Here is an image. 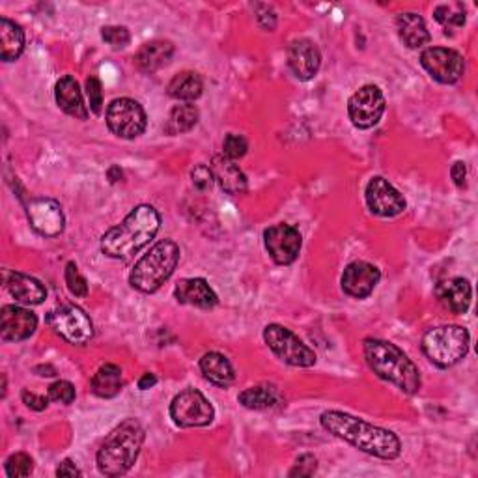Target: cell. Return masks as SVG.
I'll return each instance as SVG.
<instances>
[{
  "label": "cell",
  "instance_id": "6da1fadb",
  "mask_svg": "<svg viewBox=\"0 0 478 478\" xmlns=\"http://www.w3.org/2000/svg\"><path fill=\"white\" fill-rule=\"evenodd\" d=\"M324 430L344 439L351 447L381 459H396L402 452V443L391 430L374 427L363 419L342 411H325L320 417Z\"/></svg>",
  "mask_w": 478,
  "mask_h": 478
},
{
  "label": "cell",
  "instance_id": "7a4b0ae2",
  "mask_svg": "<svg viewBox=\"0 0 478 478\" xmlns=\"http://www.w3.org/2000/svg\"><path fill=\"white\" fill-rule=\"evenodd\" d=\"M161 215L148 204L137 206L118 226H113L101 238V253L114 260H129L146 247L159 232Z\"/></svg>",
  "mask_w": 478,
  "mask_h": 478
},
{
  "label": "cell",
  "instance_id": "3957f363",
  "mask_svg": "<svg viewBox=\"0 0 478 478\" xmlns=\"http://www.w3.org/2000/svg\"><path fill=\"white\" fill-rule=\"evenodd\" d=\"M363 349L368 366L378 378L396 385L405 395L420 391V372L417 364L396 344L381 339H366Z\"/></svg>",
  "mask_w": 478,
  "mask_h": 478
},
{
  "label": "cell",
  "instance_id": "277c9868",
  "mask_svg": "<svg viewBox=\"0 0 478 478\" xmlns=\"http://www.w3.org/2000/svg\"><path fill=\"white\" fill-rule=\"evenodd\" d=\"M145 428L137 419H126L105 437L98 452V469L105 476L126 474L145 445Z\"/></svg>",
  "mask_w": 478,
  "mask_h": 478
},
{
  "label": "cell",
  "instance_id": "5b68a950",
  "mask_svg": "<svg viewBox=\"0 0 478 478\" xmlns=\"http://www.w3.org/2000/svg\"><path fill=\"white\" fill-rule=\"evenodd\" d=\"M180 255V247L172 239L155 243L152 249L135 263L129 275V285L143 294L157 292L172 277L174 270L178 268Z\"/></svg>",
  "mask_w": 478,
  "mask_h": 478
},
{
  "label": "cell",
  "instance_id": "8992f818",
  "mask_svg": "<svg viewBox=\"0 0 478 478\" xmlns=\"http://www.w3.org/2000/svg\"><path fill=\"white\" fill-rule=\"evenodd\" d=\"M471 336L462 325H439L422 336V351L435 366L451 368L469 353Z\"/></svg>",
  "mask_w": 478,
  "mask_h": 478
},
{
  "label": "cell",
  "instance_id": "52a82bcc",
  "mask_svg": "<svg viewBox=\"0 0 478 478\" xmlns=\"http://www.w3.org/2000/svg\"><path fill=\"white\" fill-rule=\"evenodd\" d=\"M263 341L282 363L299 368L316 364V353L285 325L270 324L263 329Z\"/></svg>",
  "mask_w": 478,
  "mask_h": 478
},
{
  "label": "cell",
  "instance_id": "ba28073f",
  "mask_svg": "<svg viewBox=\"0 0 478 478\" xmlns=\"http://www.w3.org/2000/svg\"><path fill=\"white\" fill-rule=\"evenodd\" d=\"M170 417L182 428H202L214 422L215 411L214 405L200 391L189 387L174 396L170 404Z\"/></svg>",
  "mask_w": 478,
  "mask_h": 478
},
{
  "label": "cell",
  "instance_id": "9c48e42d",
  "mask_svg": "<svg viewBox=\"0 0 478 478\" xmlns=\"http://www.w3.org/2000/svg\"><path fill=\"white\" fill-rule=\"evenodd\" d=\"M49 327L69 344L82 346L92 341L94 325L86 312L75 305H62L49 312L47 316Z\"/></svg>",
  "mask_w": 478,
  "mask_h": 478
},
{
  "label": "cell",
  "instance_id": "30bf717a",
  "mask_svg": "<svg viewBox=\"0 0 478 478\" xmlns=\"http://www.w3.org/2000/svg\"><path fill=\"white\" fill-rule=\"evenodd\" d=\"M107 126L120 138H137L146 131V113L143 105L131 98L114 99L107 107Z\"/></svg>",
  "mask_w": 478,
  "mask_h": 478
},
{
  "label": "cell",
  "instance_id": "8fae6325",
  "mask_svg": "<svg viewBox=\"0 0 478 478\" xmlns=\"http://www.w3.org/2000/svg\"><path fill=\"white\" fill-rule=\"evenodd\" d=\"M387 101L383 92L374 84H366L353 94L348 101V114L349 120L359 129H370L385 114Z\"/></svg>",
  "mask_w": 478,
  "mask_h": 478
},
{
  "label": "cell",
  "instance_id": "7c38bea8",
  "mask_svg": "<svg viewBox=\"0 0 478 478\" xmlns=\"http://www.w3.org/2000/svg\"><path fill=\"white\" fill-rule=\"evenodd\" d=\"M420 64L430 74V77L441 84H454L462 79L466 72L464 57L458 51L447 47L424 49L420 55Z\"/></svg>",
  "mask_w": 478,
  "mask_h": 478
},
{
  "label": "cell",
  "instance_id": "4fadbf2b",
  "mask_svg": "<svg viewBox=\"0 0 478 478\" xmlns=\"http://www.w3.org/2000/svg\"><path fill=\"white\" fill-rule=\"evenodd\" d=\"M263 245L275 263L290 265L299 256L301 245H303V238H301V232L295 226L280 223L265 230Z\"/></svg>",
  "mask_w": 478,
  "mask_h": 478
},
{
  "label": "cell",
  "instance_id": "5bb4252c",
  "mask_svg": "<svg viewBox=\"0 0 478 478\" xmlns=\"http://www.w3.org/2000/svg\"><path fill=\"white\" fill-rule=\"evenodd\" d=\"M366 206L378 217H396L407 208L404 194L385 178H372L364 191Z\"/></svg>",
  "mask_w": 478,
  "mask_h": 478
},
{
  "label": "cell",
  "instance_id": "9a60e30c",
  "mask_svg": "<svg viewBox=\"0 0 478 478\" xmlns=\"http://www.w3.org/2000/svg\"><path fill=\"white\" fill-rule=\"evenodd\" d=\"M27 215L38 234L45 238H57L64 232L62 206L52 199H34L27 206Z\"/></svg>",
  "mask_w": 478,
  "mask_h": 478
},
{
  "label": "cell",
  "instance_id": "2e32d148",
  "mask_svg": "<svg viewBox=\"0 0 478 478\" xmlns=\"http://www.w3.org/2000/svg\"><path fill=\"white\" fill-rule=\"evenodd\" d=\"M380 278H381V271L374 263L357 260L346 265L341 282H342V290L349 297L364 299L380 285Z\"/></svg>",
  "mask_w": 478,
  "mask_h": 478
},
{
  "label": "cell",
  "instance_id": "e0dca14e",
  "mask_svg": "<svg viewBox=\"0 0 478 478\" xmlns=\"http://www.w3.org/2000/svg\"><path fill=\"white\" fill-rule=\"evenodd\" d=\"M0 317H3V322H0V334H3L4 342L27 341L38 329L36 314L23 307L6 305L3 307Z\"/></svg>",
  "mask_w": 478,
  "mask_h": 478
},
{
  "label": "cell",
  "instance_id": "ac0fdd59",
  "mask_svg": "<svg viewBox=\"0 0 478 478\" xmlns=\"http://www.w3.org/2000/svg\"><path fill=\"white\" fill-rule=\"evenodd\" d=\"M288 66L299 81H310L320 72L322 52L310 40H295L288 47Z\"/></svg>",
  "mask_w": 478,
  "mask_h": 478
},
{
  "label": "cell",
  "instance_id": "d6986e66",
  "mask_svg": "<svg viewBox=\"0 0 478 478\" xmlns=\"http://www.w3.org/2000/svg\"><path fill=\"white\" fill-rule=\"evenodd\" d=\"M435 295L439 303L452 314H466L471 307L473 290L469 280L462 277H454L439 282L435 286Z\"/></svg>",
  "mask_w": 478,
  "mask_h": 478
},
{
  "label": "cell",
  "instance_id": "ffe728a7",
  "mask_svg": "<svg viewBox=\"0 0 478 478\" xmlns=\"http://www.w3.org/2000/svg\"><path fill=\"white\" fill-rule=\"evenodd\" d=\"M174 297L182 305H191L199 309H214L219 303L217 294L211 290L208 280L200 277L180 280L174 288Z\"/></svg>",
  "mask_w": 478,
  "mask_h": 478
},
{
  "label": "cell",
  "instance_id": "44dd1931",
  "mask_svg": "<svg viewBox=\"0 0 478 478\" xmlns=\"http://www.w3.org/2000/svg\"><path fill=\"white\" fill-rule=\"evenodd\" d=\"M4 285L10 294L23 305H42L47 299V290L38 278L20 271H6Z\"/></svg>",
  "mask_w": 478,
  "mask_h": 478
},
{
  "label": "cell",
  "instance_id": "7402d4cb",
  "mask_svg": "<svg viewBox=\"0 0 478 478\" xmlns=\"http://www.w3.org/2000/svg\"><path fill=\"white\" fill-rule=\"evenodd\" d=\"M209 168L214 172V180H217V184L224 192L234 194V197H239V194L247 192V187H249V184H247V176L232 159H228L224 155H215Z\"/></svg>",
  "mask_w": 478,
  "mask_h": 478
},
{
  "label": "cell",
  "instance_id": "603a6c76",
  "mask_svg": "<svg viewBox=\"0 0 478 478\" xmlns=\"http://www.w3.org/2000/svg\"><path fill=\"white\" fill-rule=\"evenodd\" d=\"M55 98H57L59 107L66 114L74 116V118H79V120H86L88 118V107L84 105L79 82L72 75H66V77H62L57 82V86H55Z\"/></svg>",
  "mask_w": 478,
  "mask_h": 478
},
{
  "label": "cell",
  "instance_id": "cb8c5ba5",
  "mask_svg": "<svg viewBox=\"0 0 478 478\" xmlns=\"http://www.w3.org/2000/svg\"><path fill=\"white\" fill-rule=\"evenodd\" d=\"M174 45L168 40H153L145 43L135 55V64L143 74H153L170 62Z\"/></svg>",
  "mask_w": 478,
  "mask_h": 478
},
{
  "label": "cell",
  "instance_id": "d4e9b609",
  "mask_svg": "<svg viewBox=\"0 0 478 478\" xmlns=\"http://www.w3.org/2000/svg\"><path fill=\"white\" fill-rule=\"evenodd\" d=\"M200 372L206 381L211 385L228 388L236 381V372L234 366L230 364V361L217 351H208L200 359Z\"/></svg>",
  "mask_w": 478,
  "mask_h": 478
},
{
  "label": "cell",
  "instance_id": "484cf974",
  "mask_svg": "<svg viewBox=\"0 0 478 478\" xmlns=\"http://www.w3.org/2000/svg\"><path fill=\"white\" fill-rule=\"evenodd\" d=\"M396 30L404 45L410 49H420L432 40L430 30L419 13H400L396 17Z\"/></svg>",
  "mask_w": 478,
  "mask_h": 478
},
{
  "label": "cell",
  "instance_id": "4316f807",
  "mask_svg": "<svg viewBox=\"0 0 478 478\" xmlns=\"http://www.w3.org/2000/svg\"><path fill=\"white\" fill-rule=\"evenodd\" d=\"M25 32L23 28L10 21L8 17L0 20V59L4 62H13L23 55Z\"/></svg>",
  "mask_w": 478,
  "mask_h": 478
},
{
  "label": "cell",
  "instance_id": "83f0119b",
  "mask_svg": "<svg viewBox=\"0 0 478 478\" xmlns=\"http://www.w3.org/2000/svg\"><path fill=\"white\" fill-rule=\"evenodd\" d=\"M239 404L247 410H271V407H277L282 402V395L278 391V387L270 385V383H262L245 388V391L238 396Z\"/></svg>",
  "mask_w": 478,
  "mask_h": 478
},
{
  "label": "cell",
  "instance_id": "f1b7e54d",
  "mask_svg": "<svg viewBox=\"0 0 478 478\" xmlns=\"http://www.w3.org/2000/svg\"><path fill=\"white\" fill-rule=\"evenodd\" d=\"M123 388V374L118 364H103L92 378V391L99 398H114Z\"/></svg>",
  "mask_w": 478,
  "mask_h": 478
},
{
  "label": "cell",
  "instance_id": "f546056e",
  "mask_svg": "<svg viewBox=\"0 0 478 478\" xmlns=\"http://www.w3.org/2000/svg\"><path fill=\"white\" fill-rule=\"evenodd\" d=\"M204 90L202 77L194 72H182L178 75H174V79L168 82V96L191 103L194 99H199Z\"/></svg>",
  "mask_w": 478,
  "mask_h": 478
},
{
  "label": "cell",
  "instance_id": "4dcf8cb0",
  "mask_svg": "<svg viewBox=\"0 0 478 478\" xmlns=\"http://www.w3.org/2000/svg\"><path fill=\"white\" fill-rule=\"evenodd\" d=\"M199 109L192 103H182L176 105L170 111L168 120L165 123V131L168 135H182L191 131L199 123Z\"/></svg>",
  "mask_w": 478,
  "mask_h": 478
},
{
  "label": "cell",
  "instance_id": "1f68e13d",
  "mask_svg": "<svg viewBox=\"0 0 478 478\" xmlns=\"http://www.w3.org/2000/svg\"><path fill=\"white\" fill-rule=\"evenodd\" d=\"M4 469L10 478L28 476L34 471V459L27 452H15L6 459Z\"/></svg>",
  "mask_w": 478,
  "mask_h": 478
},
{
  "label": "cell",
  "instance_id": "d6a6232c",
  "mask_svg": "<svg viewBox=\"0 0 478 478\" xmlns=\"http://www.w3.org/2000/svg\"><path fill=\"white\" fill-rule=\"evenodd\" d=\"M66 285H67V290L72 295L75 297H86L88 295V282L86 278L81 275L77 263L75 262H69L66 265Z\"/></svg>",
  "mask_w": 478,
  "mask_h": 478
},
{
  "label": "cell",
  "instance_id": "836d02e7",
  "mask_svg": "<svg viewBox=\"0 0 478 478\" xmlns=\"http://www.w3.org/2000/svg\"><path fill=\"white\" fill-rule=\"evenodd\" d=\"M75 396H77L75 387L69 381H66V380L55 381L52 385H49V388H47V398L51 402H57V404L69 405V404H74Z\"/></svg>",
  "mask_w": 478,
  "mask_h": 478
},
{
  "label": "cell",
  "instance_id": "e575fe53",
  "mask_svg": "<svg viewBox=\"0 0 478 478\" xmlns=\"http://www.w3.org/2000/svg\"><path fill=\"white\" fill-rule=\"evenodd\" d=\"M101 38L105 43H109L113 49L120 51L126 49L131 42V34L126 27H103L101 28Z\"/></svg>",
  "mask_w": 478,
  "mask_h": 478
},
{
  "label": "cell",
  "instance_id": "d590c367",
  "mask_svg": "<svg viewBox=\"0 0 478 478\" xmlns=\"http://www.w3.org/2000/svg\"><path fill=\"white\" fill-rule=\"evenodd\" d=\"M247 150H249V143H247V138L241 137V135H234L230 133L224 137V143H223V155L232 159V161H238V159H241Z\"/></svg>",
  "mask_w": 478,
  "mask_h": 478
},
{
  "label": "cell",
  "instance_id": "8d00e7d4",
  "mask_svg": "<svg viewBox=\"0 0 478 478\" xmlns=\"http://www.w3.org/2000/svg\"><path fill=\"white\" fill-rule=\"evenodd\" d=\"M435 20L445 25V27H464L466 25V12H452L451 6H437L435 12Z\"/></svg>",
  "mask_w": 478,
  "mask_h": 478
},
{
  "label": "cell",
  "instance_id": "74e56055",
  "mask_svg": "<svg viewBox=\"0 0 478 478\" xmlns=\"http://www.w3.org/2000/svg\"><path fill=\"white\" fill-rule=\"evenodd\" d=\"M86 96L90 101V111L94 114H101L103 109V88L98 77H88L86 79Z\"/></svg>",
  "mask_w": 478,
  "mask_h": 478
},
{
  "label": "cell",
  "instance_id": "f35d334b",
  "mask_svg": "<svg viewBox=\"0 0 478 478\" xmlns=\"http://www.w3.org/2000/svg\"><path fill=\"white\" fill-rule=\"evenodd\" d=\"M317 469V459L312 454H303L297 458L294 469L290 471V476H312Z\"/></svg>",
  "mask_w": 478,
  "mask_h": 478
},
{
  "label": "cell",
  "instance_id": "ab89813d",
  "mask_svg": "<svg viewBox=\"0 0 478 478\" xmlns=\"http://www.w3.org/2000/svg\"><path fill=\"white\" fill-rule=\"evenodd\" d=\"M191 180L194 187L206 191L211 187V184H214V172H211V168L206 165H197L191 170Z\"/></svg>",
  "mask_w": 478,
  "mask_h": 478
},
{
  "label": "cell",
  "instance_id": "60d3db41",
  "mask_svg": "<svg viewBox=\"0 0 478 478\" xmlns=\"http://www.w3.org/2000/svg\"><path fill=\"white\" fill-rule=\"evenodd\" d=\"M256 8H258L256 20H258L260 27L265 28V30H273L277 27V15H275L273 8L271 6H265V4H260Z\"/></svg>",
  "mask_w": 478,
  "mask_h": 478
},
{
  "label": "cell",
  "instance_id": "b9f144b4",
  "mask_svg": "<svg viewBox=\"0 0 478 478\" xmlns=\"http://www.w3.org/2000/svg\"><path fill=\"white\" fill-rule=\"evenodd\" d=\"M21 398H23L25 405L30 407V410H34V411H43L45 407L49 405V398H45V396H42V395H36V393L23 391Z\"/></svg>",
  "mask_w": 478,
  "mask_h": 478
},
{
  "label": "cell",
  "instance_id": "7bdbcfd3",
  "mask_svg": "<svg viewBox=\"0 0 478 478\" xmlns=\"http://www.w3.org/2000/svg\"><path fill=\"white\" fill-rule=\"evenodd\" d=\"M451 176H452V180L456 184V187L459 189H464L466 184H467V167L464 161H456L451 168Z\"/></svg>",
  "mask_w": 478,
  "mask_h": 478
},
{
  "label": "cell",
  "instance_id": "ee69618b",
  "mask_svg": "<svg viewBox=\"0 0 478 478\" xmlns=\"http://www.w3.org/2000/svg\"><path fill=\"white\" fill-rule=\"evenodd\" d=\"M82 473L77 469V466L72 462V459H64V462L60 464V467L57 469V476H81Z\"/></svg>",
  "mask_w": 478,
  "mask_h": 478
},
{
  "label": "cell",
  "instance_id": "f6af8a7d",
  "mask_svg": "<svg viewBox=\"0 0 478 478\" xmlns=\"http://www.w3.org/2000/svg\"><path fill=\"white\" fill-rule=\"evenodd\" d=\"M155 383H157L155 374H152V372H146V374L138 380V388L140 391H148V388H152Z\"/></svg>",
  "mask_w": 478,
  "mask_h": 478
},
{
  "label": "cell",
  "instance_id": "bcb514c9",
  "mask_svg": "<svg viewBox=\"0 0 478 478\" xmlns=\"http://www.w3.org/2000/svg\"><path fill=\"white\" fill-rule=\"evenodd\" d=\"M36 372H43V374H42L43 378H45V376L49 378V376H55V374H57L55 368H51V366H38Z\"/></svg>",
  "mask_w": 478,
  "mask_h": 478
}]
</instances>
